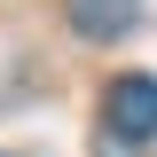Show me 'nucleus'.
I'll return each instance as SVG.
<instances>
[{
  "label": "nucleus",
  "instance_id": "obj_1",
  "mask_svg": "<svg viewBox=\"0 0 157 157\" xmlns=\"http://www.w3.org/2000/svg\"><path fill=\"white\" fill-rule=\"evenodd\" d=\"M102 134H118V141H157V78H149V71L110 78V94H102Z\"/></svg>",
  "mask_w": 157,
  "mask_h": 157
},
{
  "label": "nucleus",
  "instance_id": "obj_2",
  "mask_svg": "<svg viewBox=\"0 0 157 157\" xmlns=\"http://www.w3.org/2000/svg\"><path fill=\"white\" fill-rule=\"evenodd\" d=\"M71 8V32L78 39H126L141 16V0H63Z\"/></svg>",
  "mask_w": 157,
  "mask_h": 157
}]
</instances>
